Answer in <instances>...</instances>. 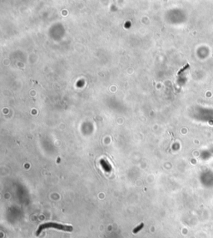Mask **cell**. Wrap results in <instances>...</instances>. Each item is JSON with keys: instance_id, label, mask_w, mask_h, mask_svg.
<instances>
[{"instance_id": "obj_1", "label": "cell", "mask_w": 213, "mask_h": 238, "mask_svg": "<svg viewBox=\"0 0 213 238\" xmlns=\"http://www.w3.org/2000/svg\"><path fill=\"white\" fill-rule=\"evenodd\" d=\"M47 228H54V229H58V230H61V231H72L73 230V227H71V226H67V225H62V224H58L56 223V222H48V223H44L40 225L38 227V229H37V232H36V235L37 236H39V234L41 233L43 230L44 229H47Z\"/></svg>"}, {"instance_id": "obj_2", "label": "cell", "mask_w": 213, "mask_h": 238, "mask_svg": "<svg viewBox=\"0 0 213 238\" xmlns=\"http://www.w3.org/2000/svg\"><path fill=\"white\" fill-rule=\"evenodd\" d=\"M144 227V224H143V223H142L141 225H139L138 227H137L136 228H135L134 230H133V233H134V234H136V233H138V232L139 231H141V230H142V227Z\"/></svg>"}]
</instances>
